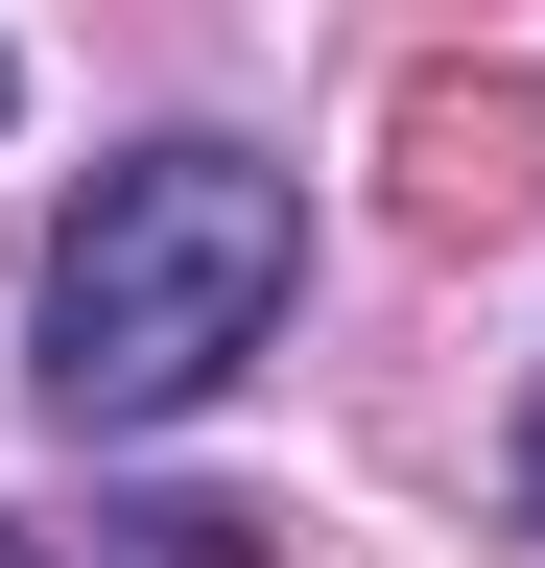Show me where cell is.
Wrapping results in <instances>:
<instances>
[{
  "label": "cell",
  "instance_id": "6da1fadb",
  "mask_svg": "<svg viewBox=\"0 0 545 568\" xmlns=\"http://www.w3.org/2000/svg\"><path fill=\"white\" fill-rule=\"evenodd\" d=\"M309 284V190L261 142H119V166L48 213V284H24V403L72 450H143L285 332Z\"/></svg>",
  "mask_w": 545,
  "mask_h": 568
},
{
  "label": "cell",
  "instance_id": "7a4b0ae2",
  "mask_svg": "<svg viewBox=\"0 0 545 568\" xmlns=\"http://www.w3.org/2000/svg\"><path fill=\"white\" fill-rule=\"evenodd\" d=\"M0 568H95V545H24V521H0Z\"/></svg>",
  "mask_w": 545,
  "mask_h": 568
},
{
  "label": "cell",
  "instance_id": "3957f363",
  "mask_svg": "<svg viewBox=\"0 0 545 568\" xmlns=\"http://www.w3.org/2000/svg\"><path fill=\"white\" fill-rule=\"evenodd\" d=\"M0 119H24V71H0Z\"/></svg>",
  "mask_w": 545,
  "mask_h": 568
}]
</instances>
